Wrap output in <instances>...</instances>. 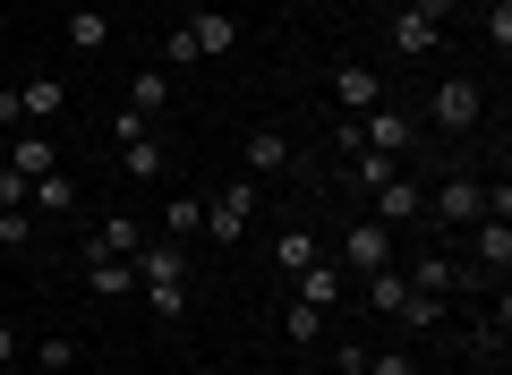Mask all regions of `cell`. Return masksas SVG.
<instances>
[{"label": "cell", "mask_w": 512, "mask_h": 375, "mask_svg": "<svg viewBox=\"0 0 512 375\" xmlns=\"http://www.w3.org/2000/svg\"><path fill=\"white\" fill-rule=\"evenodd\" d=\"M478 120H487V86H478L470 69H453V77H436V94H427V111H419V128H436V137H470Z\"/></svg>", "instance_id": "6da1fadb"}, {"label": "cell", "mask_w": 512, "mask_h": 375, "mask_svg": "<svg viewBox=\"0 0 512 375\" xmlns=\"http://www.w3.org/2000/svg\"><path fill=\"white\" fill-rule=\"evenodd\" d=\"M478 214H487V179H478L470 162H453V171H444L436 188H427V222H436L444 239H461Z\"/></svg>", "instance_id": "7a4b0ae2"}, {"label": "cell", "mask_w": 512, "mask_h": 375, "mask_svg": "<svg viewBox=\"0 0 512 375\" xmlns=\"http://www.w3.org/2000/svg\"><path fill=\"white\" fill-rule=\"evenodd\" d=\"M333 265H342L350 282H367V273H384V265H402V231H384L376 214H350L342 256H333Z\"/></svg>", "instance_id": "3957f363"}, {"label": "cell", "mask_w": 512, "mask_h": 375, "mask_svg": "<svg viewBox=\"0 0 512 375\" xmlns=\"http://www.w3.org/2000/svg\"><path fill=\"white\" fill-rule=\"evenodd\" d=\"M256 197H265V179H248V171H239L222 197H205V239H214V248H239L248 222H256Z\"/></svg>", "instance_id": "277c9868"}, {"label": "cell", "mask_w": 512, "mask_h": 375, "mask_svg": "<svg viewBox=\"0 0 512 375\" xmlns=\"http://www.w3.org/2000/svg\"><path fill=\"white\" fill-rule=\"evenodd\" d=\"M350 128H359V145H376V154H419V145H427V128H419V111H402V103H393V94H384V103L376 111H359V120H350Z\"/></svg>", "instance_id": "5b68a950"}, {"label": "cell", "mask_w": 512, "mask_h": 375, "mask_svg": "<svg viewBox=\"0 0 512 375\" xmlns=\"http://www.w3.org/2000/svg\"><path fill=\"white\" fill-rule=\"evenodd\" d=\"M410 290H427V299H461V290H478V273L461 265L453 248H427V256H402Z\"/></svg>", "instance_id": "8992f818"}, {"label": "cell", "mask_w": 512, "mask_h": 375, "mask_svg": "<svg viewBox=\"0 0 512 375\" xmlns=\"http://www.w3.org/2000/svg\"><path fill=\"white\" fill-rule=\"evenodd\" d=\"M367 214L384 222V231H427V179H384L376 197H367Z\"/></svg>", "instance_id": "52a82bcc"}, {"label": "cell", "mask_w": 512, "mask_h": 375, "mask_svg": "<svg viewBox=\"0 0 512 375\" xmlns=\"http://www.w3.org/2000/svg\"><path fill=\"white\" fill-rule=\"evenodd\" d=\"M291 162H299L291 128H248V137H239V171H248V179H282Z\"/></svg>", "instance_id": "ba28073f"}, {"label": "cell", "mask_w": 512, "mask_h": 375, "mask_svg": "<svg viewBox=\"0 0 512 375\" xmlns=\"http://www.w3.org/2000/svg\"><path fill=\"white\" fill-rule=\"evenodd\" d=\"M291 299H299V307H316V316H333V307L350 299V273L333 265V256H316V265H299V273H291Z\"/></svg>", "instance_id": "9c48e42d"}, {"label": "cell", "mask_w": 512, "mask_h": 375, "mask_svg": "<svg viewBox=\"0 0 512 375\" xmlns=\"http://www.w3.org/2000/svg\"><path fill=\"white\" fill-rule=\"evenodd\" d=\"M180 26L197 35V60H231L239 52V18H231V9H214V0H197Z\"/></svg>", "instance_id": "30bf717a"}, {"label": "cell", "mask_w": 512, "mask_h": 375, "mask_svg": "<svg viewBox=\"0 0 512 375\" xmlns=\"http://www.w3.org/2000/svg\"><path fill=\"white\" fill-rule=\"evenodd\" d=\"M402 171H410V162L402 154H376V145H350V154H342V188H359V197H376L384 179H402Z\"/></svg>", "instance_id": "8fae6325"}, {"label": "cell", "mask_w": 512, "mask_h": 375, "mask_svg": "<svg viewBox=\"0 0 512 375\" xmlns=\"http://www.w3.org/2000/svg\"><path fill=\"white\" fill-rule=\"evenodd\" d=\"M128 265H137V282H188V273H197V256H188L180 239H146Z\"/></svg>", "instance_id": "7c38bea8"}, {"label": "cell", "mask_w": 512, "mask_h": 375, "mask_svg": "<svg viewBox=\"0 0 512 375\" xmlns=\"http://www.w3.org/2000/svg\"><path fill=\"white\" fill-rule=\"evenodd\" d=\"M384 43H393L402 60H427V52H444V26H436V18H419V9H393Z\"/></svg>", "instance_id": "4fadbf2b"}, {"label": "cell", "mask_w": 512, "mask_h": 375, "mask_svg": "<svg viewBox=\"0 0 512 375\" xmlns=\"http://www.w3.org/2000/svg\"><path fill=\"white\" fill-rule=\"evenodd\" d=\"M333 103L359 120V111H376V103H384V77L367 69V60H342V69H333Z\"/></svg>", "instance_id": "5bb4252c"}, {"label": "cell", "mask_w": 512, "mask_h": 375, "mask_svg": "<svg viewBox=\"0 0 512 375\" xmlns=\"http://www.w3.org/2000/svg\"><path fill=\"white\" fill-rule=\"evenodd\" d=\"M137 248H146V222H137V214H103L77 256H137Z\"/></svg>", "instance_id": "9a60e30c"}, {"label": "cell", "mask_w": 512, "mask_h": 375, "mask_svg": "<svg viewBox=\"0 0 512 375\" xmlns=\"http://www.w3.org/2000/svg\"><path fill=\"white\" fill-rule=\"evenodd\" d=\"M504 350H512V299H504V290H495V316L461 333V358H470V367H478V358H504Z\"/></svg>", "instance_id": "2e32d148"}, {"label": "cell", "mask_w": 512, "mask_h": 375, "mask_svg": "<svg viewBox=\"0 0 512 375\" xmlns=\"http://www.w3.org/2000/svg\"><path fill=\"white\" fill-rule=\"evenodd\" d=\"M26 205H35L43 222H77V179H69V171H43V179H26Z\"/></svg>", "instance_id": "e0dca14e"}, {"label": "cell", "mask_w": 512, "mask_h": 375, "mask_svg": "<svg viewBox=\"0 0 512 375\" xmlns=\"http://www.w3.org/2000/svg\"><path fill=\"white\" fill-rule=\"evenodd\" d=\"M9 171H18V179H43V171H60V145L43 137V128H18V137H9Z\"/></svg>", "instance_id": "ac0fdd59"}, {"label": "cell", "mask_w": 512, "mask_h": 375, "mask_svg": "<svg viewBox=\"0 0 512 375\" xmlns=\"http://www.w3.org/2000/svg\"><path fill=\"white\" fill-rule=\"evenodd\" d=\"M18 111H26V120H60V111H69V77H52V69L26 77V86H18Z\"/></svg>", "instance_id": "d6986e66"}, {"label": "cell", "mask_w": 512, "mask_h": 375, "mask_svg": "<svg viewBox=\"0 0 512 375\" xmlns=\"http://www.w3.org/2000/svg\"><path fill=\"white\" fill-rule=\"evenodd\" d=\"M367 316H384V324H393V316H402V299H410V273L402 265H384V273H367Z\"/></svg>", "instance_id": "ffe728a7"}, {"label": "cell", "mask_w": 512, "mask_h": 375, "mask_svg": "<svg viewBox=\"0 0 512 375\" xmlns=\"http://www.w3.org/2000/svg\"><path fill=\"white\" fill-rule=\"evenodd\" d=\"M86 290L94 299H128V290H137V265H128V256H86Z\"/></svg>", "instance_id": "44dd1931"}, {"label": "cell", "mask_w": 512, "mask_h": 375, "mask_svg": "<svg viewBox=\"0 0 512 375\" xmlns=\"http://www.w3.org/2000/svg\"><path fill=\"white\" fill-rule=\"evenodd\" d=\"M0 248H9V256L43 248V214H35V205H0Z\"/></svg>", "instance_id": "7402d4cb"}, {"label": "cell", "mask_w": 512, "mask_h": 375, "mask_svg": "<svg viewBox=\"0 0 512 375\" xmlns=\"http://www.w3.org/2000/svg\"><path fill=\"white\" fill-rule=\"evenodd\" d=\"M128 103L146 111V120H163V111H171V69H163V60H154V69H137V77H128Z\"/></svg>", "instance_id": "603a6c76"}, {"label": "cell", "mask_w": 512, "mask_h": 375, "mask_svg": "<svg viewBox=\"0 0 512 375\" xmlns=\"http://www.w3.org/2000/svg\"><path fill=\"white\" fill-rule=\"evenodd\" d=\"M120 154V179H163L171 171V154H163V137H137V145H111Z\"/></svg>", "instance_id": "cb8c5ba5"}, {"label": "cell", "mask_w": 512, "mask_h": 375, "mask_svg": "<svg viewBox=\"0 0 512 375\" xmlns=\"http://www.w3.org/2000/svg\"><path fill=\"white\" fill-rule=\"evenodd\" d=\"M137 290H146L154 324H188V307H197V290H188V282H137Z\"/></svg>", "instance_id": "d4e9b609"}, {"label": "cell", "mask_w": 512, "mask_h": 375, "mask_svg": "<svg viewBox=\"0 0 512 375\" xmlns=\"http://www.w3.org/2000/svg\"><path fill=\"white\" fill-rule=\"evenodd\" d=\"M325 333H333V316H316V307H299V299H291V316H282V341H291V350H325Z\"/></svg>", "instance_id": "484cf974"}, {"label": "cell", "mask_w": 512, "mask_h": 375, "mask_svg": "<svg viewBox=\"0 0 512 375\" xmlns=\"http://www.w3.org/2000/svg\"><path fill=\"white\" fill-rule=\"evenodd\" d=\"M197 231H205V197H188V188H180V197L163 205V239H180V248H188Z\"/></svg>", "instance_id": "4316f807"}, {"label": "cell", "mask_w": 512, "mask_h": 375, "mask_svg": "<svg viewBox=\"0 0 512 375\" xmlns=\"http://www.w3.org/2000/svg\"><path fill=\"white\" fill-rule=\"evenodd\" d=\"M316 256H325V248H316V231H299V222H291V231L274 239V265H282V282H291L299 265H316Z\"/></svg>", "instance_id": "83f0119b"}, {"label": "cell", "mask_w": 512, "mask_h": 375, "mask_svg": "<svg viewBox=\"0 0 512 375\" xmlns=\"http://www.w3.org/2000/svg\"><path fill=\"white\" fill-rule=\"evenodd\" d=\"M359 375H427V367H419V358L402 350V341H384V350H376V341H367V358H359Z\"/></svg>", "instance_id": "f1b7e54d"}, {"label": "cell", "mask_w": 512, "mask_h": 375, "mask_svg": "<svg viewBox=\"0 0 512 375\" xmlns=\"http://www.w3.org/2000/svg\"><path fill=\"white\" fill-rule=\"evenodd\" d=\"M69 43H77V52H103V43H111V18H103V9H69Z\"/></svg>", "instance_id": "f546056e"}, {"label": "cell", "mask_w": 512, "mask_h": 375, "mask_svg": "<svg viewBox=\"0 0 512 375\" xmlns=\"http://www.w3.org/2000/svg\"><path fill=\"white\" fill-rule=\"evenodd\" d=\"M103 137H111V145H137V137H154V120H146L137 103H120V111L103 120Z\"/></svg>", "instance_id": "4dcf8cb0"}, {"label": "cell", "mask_w": 512, "mask_h": 375, "mask_svg": "<svg viewBox=\"0 0 512 375\" xmlns=\"http://www.w3.org/2000/svg\"><path fill=\"white\" fill-rule=\"evenodd\" d=\"M444 307H453V299H427V290H410V299H402V316H393V324L427 333V324H444Z\"/></svg>", "instance_id": "1f68e13d"}, {"label": "cell", "mask_w": 512, "mask_h": 375, "mask_svg": "<svg viewBox=\"0 0 512 375\" xmlns=\"http://www.w3.org/2000/svg\"><path fill=\"white\" fill-rule=\"evenodd\" d=\"M35 367H43V375H69V367H77V341H69V333H52V341L35 350Z\"/></svg>", "instance_id": "d6a6232c"}, {"label": "cell", "mask_w": 512, "mask_h": 375, "mask_svg": "<svg viewBox=\"0 0 512 375\" xmlns=\"http://www.w3.org/2000/svg\"><path fill=\"white\" fill-rule=\"evenodd\" d=\"M163 69H197V35H188V26L163 35Z\"/></svg>", "instance_id": "836d02e7"}, {"label": "cell", "mask_w": 512, "mask_h": 375, "mask_svg": "<svg viewBox=\"0 0 512 375\" xmlns=\"http://www.w3.org/2000/svg\"><path fill=\"white\" fill-rule=\"evenodd\" d=\"M487 43H495V60L512 52V0H487Z\"/></svg>", "instance_id": "e575fe53"}, {"label": "cell", "mask_w": 512, "mask_h": 375, "mask_svg": "<svg viewBox=\"0 0 512 375\" xmlns=\"http://www.w3.org/2000/svg\"><path fill=\"white\" fill-rule=\"evenodd\" d=\"M18 120H26V111H18V86H0V128L18 137Z\"/></svg>", "instance_id": "d590c367"}, {"label": "cell", "mask_w": 512, "mask_h": 375, "mask_svg": "<svg viewBox=\"0 0 512 375\" xmlns=\"http://www.w3.org/2000/svg\"><path fill=\"white\" fill-rule=\"evenodd\" d=\"M0 367H18V333L9 324H0Z\"/></svg>", "instance_id": "8d00e7d4"}, {"label": "cell", "mask_w": 512, "mask_h": 375, "mask_svg": "<svg viewBox=\"0 0 512 375\" xmlns=\"http://www.w3.org/2000/svg\"><path fill=\"white\" fill-rule=\"evenodd\" d=\"M470 375H512V367H504V358H478V367H470Z\"/></svg>", "instance_id": "74e56055"}, {"label": "cell", "mask_w": 512, "mask_h": 375, "mask_svg": "<svg viewBox=\"0 0 512 375\" xmlns=\"http://www.w3.org/2000/svg\"><path fill=\"white\" fill-rule=\"evenodd\" d=\"M248 9H274V0H248Z\"/></svg>", "instance_id": "f35d334b"}, {"label": "cell", "mask_w": 512, "mask_h": 375, "mask_svg": "<svg viewBox=\"0 0 512 375\" xmlns=\"http://www.w3.org/2000/svg\"><path fill=\"white\" fill-rule=\"evenodd\" d=\"M197 375H222V367H197Z\"/></svg>", "instance_id": "ab89813d"}, {"label": "cell", "mask_w": 512, "mask_h": 375, "mask_svg": "<svg viewBox=\"0 0 512 375\" xmlns=\"http://www.w3.org/2000/svg\"><path fill=\"white\" fill-rule=\"evenodd\" d=\"M69 375H77V367H69Z\"/></svg>", "instance_id": "60d3db41"}]
</instances>
